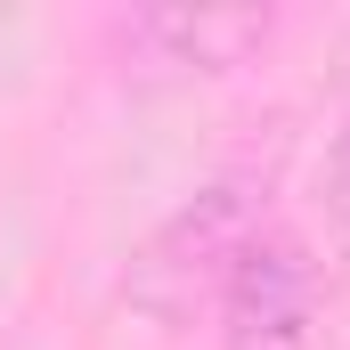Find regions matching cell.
I'll list each match as a JSON object with an SVG mask.
<instances>
[{
    "mask_svg": "<svg viewBox=\"0 0 350 350\" xmlns=\"http://www.w3.org/2000/svg\"><path fill=\"white\" fill-rule=\"evenodd\" d=\"M220 342L228 350H310V326H318V261L301 237L285 228H253L245 253L228 261L220 293Z\"/></svg>",
    "mask_w": 350,
    "mask_h": 350,
    "instance_id": "obj_1",
    "label": "cell"
},
{
    "mask_svg": "<svg viewBox=\"0 0 350 350\" xmlns=\"http://www.w3.org/2000/svg\"><path fill=\"white\" fill-rule=\"evenodd\" d=\"M253 228H261V212H253L245 187H204L196 204H179L172 220L147 237V253L131 269V293H139L155 318H187L204 293H220V277L245 253Z\"/></svg>",
    "mask_w": 350,
    "mask_h": 350,
    "instance_id": "obj_2",
    "label": "cell"
},
{
    "mask_svg": "<svg viewBox=\"0 0 350 350\" xmlns=\"http://www.w3.org/2000/svg\"><path fill=\"white\" fill-rule=\"evenodd\" d=\"M269 33H277L269 8H131L114 25L122 49H139L155 66H179V74H228L253 49H269Z\"/></svg>",
    "mask_w": 350,
    "mask_h": 350,
    "instance_id": "obj_3",
    "label": "cell"
},
{
    "mask_svg": "<svg viewBox=\"0 0 350 350\" xmlns=\"http://www.w3.org/2000/svg\"><path fill=\"white\" fill-rule=\"evenodd\" d=\"M326 204H334V220L350 228V122H342V139H334V172H326Z\"/></svg>",
    "mask_w": 350,
    "mask_h": 350,
    "instance_id": "obj_4",
    "label": "cell"
}]
</instances>
